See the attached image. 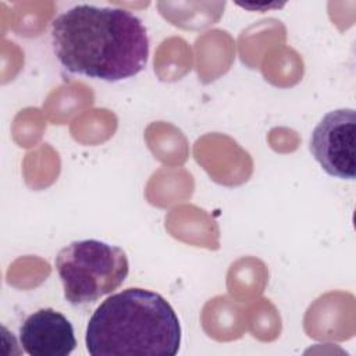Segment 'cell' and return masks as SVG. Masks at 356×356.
<instances>
[{
	"instance_id": "cell-5",
	"label": "cell",
	"mask_w": 356,
	"mask_h": 356,
	"mask_svg": "<svg viewBox=\"0 0 356 356\" xmlns=\"http://www.w3.org/2000/svg\"><path fill=\"white\" fill-rule=\"evenodd\" d=\"M19 341L31 356H67L76 346L72 324L51 307L40 309L25 318L19 327Z\"/></svg>"
},
{
	"instance_id": "cell-1",
	"label": "cell",
	"mask_w": 356,
	"mask_h": 356,
	"mask_svg": "<svg viewBox=\"0 0 356 356\" xmlns=\"http://www.w3.org/2000/svg\"><path fill=\"white\" fill-rule=\"evenodd\" d=\"M51 44L67 71L107 82L135 76L149 57L142 19L118 7H71L53 21Z\"/></svg>"
},
{
	"instance_id": "cell-3",
	"label": "cell",
	"mask_w": 356,
	"mask_h": 356,
	"mask_svg": "<svg viewBox=\"0 0 356 356\" xmlns=\"http://www.w3.org/2000/svg\"><path fill=\"white\" fill-rule=\"evenodd\" d=\"M54 264L64 298L74 306L93 303L114 292L129 273L127 253L97 239L71 242L57 253Z\"/></svg>"
},
{
	"instance_id": "cell-2",
	"label": "cell",
	"mask_w": 356,
	"mask_h": 356,
	"mask_svg": "<svg viewBox=\"0 0 356 356\" xmlns=\"http://www.w3.org/2000/svg\"><path fill=\"white\" fill-rule=\"evenodd\" d=\"M85 343L92 356H174L181 345V324L160 293L128 288L97 306L89 318Z\"/></svg>"
},
{
	"instance_id": "cell-4",
	"label": "cell",
	"mask_w": 356,
	"mask_h": 356,
	"mask_svg": "<svg viewBox=\"0 0 356 356\" xmlns=\"http://www.w3.org/2000/svg\"><path fill=\"white\" fill-rule=\"evenodd\" d=\"M356 111L337 108L327 113L312 132L309 149L321 168L339 179L356 175Z\"/></svg>"
}]
</instances>
